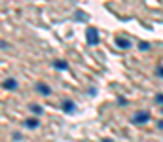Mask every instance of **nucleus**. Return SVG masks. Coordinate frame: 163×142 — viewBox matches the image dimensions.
Listing matches in <instances>:
<instances>
[{"instance_id":"5","label":"nucleus","mask_w":163,"mask_h":142,"mask_svg":"<svg viewBox=\"0 0 163 142\" xmlns=\"http://www.w3.org/2000/svg\"><path fill=\"white\" fill-rule=\"evenodd\" d=\"M118 44L122 46V47H129V40H127V42L125 40H118Z\"/></svg>"},{"instance_id":"4","label":"nucleus","mask_w":163,"mask_h":142,"mask_svg":"<svg viewBox=\"0 0 163 142\" xmlns=\"http://www.w3.org/2000/svg\"><path fill=\"white\" fill-rule=\"evenodd\" d=\"M4 85H6L8 89H13V87H15V80H8V82L4 83Z\"/></svg>"},{"instance_id":"3","label":"nucleus","mask_w":163,"mask_h":142,"mask_svg":"<svg viewBox=\"0 0 163 142\" xmlns=\"http://www.w3.org/2000/svg\"><path fill=\"white\" fill-rule=\"evenodd\" d=\"M38 89H40L42 95H47L49 93V87H47V85H44V83H38Z\"/></svg>"},{"instance_id":"6","label":"nucleus","mask_w":163,"mask_h":142,"mask_svg":"<svg viewBox=\"0 0 163 142\" xmlns=\"http://www.w3.org/2000/svg\"><path fill=\"white\" fill-rule=\"evenodd\" d=\"M27 125H29V127H36L38 121H36V119H29V121H27Z\"/></svg>"},{"instance_id":"9","label":"nucleus","mask_w":163,"mask_h":142,"mask_svg":"<svg viewBox=\"0 0 163 142\" xmlns=\"http://www.w3.org/2000/svg\"><path fill=\"white\" fill-rule=\"evenodd\" d=\"M103 142H110V140H103Z\"/></svg>"},{"instance_id":"8","label":"nucleus","mask_w":163,"mask_h":142,"mask_svg":"<svg viewBox=\"0 0 163 142\" xmlns=\"http://www.w3.org/2000/svg\"><path fill=\"white\" fill-rule=\"evenodd\" d=\"M158 102H163V95H159V97H158Z\"/></svg>"},{"instance_id":"7","label":"nucleus","mask_w":163,"mask_h":142,"mask_svg":"<svg viewBox=\"0 0 163 142\" xmlns=\"http://www.w3.org/2000/svg\"><path fill=\"white\" fill-rule=\"evenodd\" d=\"M55 66H57V68H67L65 63H55Z\"/></svg>"},{"instance_id":"1","label":"nucleus","mask_w":163,"mask_h":142,"mask_svg":"<svg viewBox=\"0 0 163 142\" xmlns=\"http://www.w3.org/2000/svg\"><path fill=\"white\" fill-rule=\"evenodd\" d=\"M87 42L89 44H97L99 42V34H97L95 28H87Z\"/></svg>"},{"instance_id":"2","label":"nucleus","mask_w":163,"mask_h":142,"mask_svg":"<svg viewBox=\"0 0 163 142\" xmlns=\"http://www.w3.org/2000/svg\"><path fill=\"white\" fill-rule=\"evenodd\" d=\"M135 121H137V123H144V121H148V114H146V112H139L137 116H135Z\"/></svg>"}]
</instances>
